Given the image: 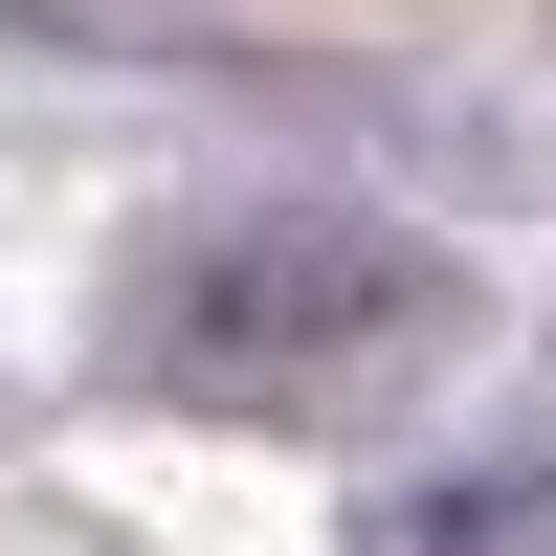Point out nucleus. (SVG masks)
I'll return each mask as SVG.
<instances>
[{
    "mask_svg": "<svg viewBox=\"0 0 556 556\" xmlns=\"http://www.w3.org/2000/svg\"><path fill=\"white\" fill-rule=\"evenodd\" d=\"M445 334H468V267L424 223H379V201H223L178 245H134V290H112L134 379L156 401H245V424H312L356 379H424Z\"/></svg>",
    "mask_w": 556,
    "mask_h": 556,
    "instance_id": "obj_1",
    "label": "nucleus"
},
{
    "mask_svg": "<svg viewBox=\"0 0 556 556\" xmlns=\"http://www.w3.org/2000/svg\"><path fill=\"white\" fill-rule=\"evenodd\" d=\"M379 556H556V445H513V468H424L379 513Z\"/></svg>",
    "mask_w": 556,
    "mask_h": 556,
    "instance_id": "obj_2",
    "label": "nucleus"
}]
</instances>
